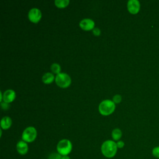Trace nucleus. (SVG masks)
I'll list each match as a JSON object with an SVG mask.
<instances>
[{
    "label": "nucleus",
    "mask_w": 159,
    "mask_h": 159,
    "mask_svg": "<svg viewBox=\"0 0 159 159\" xmlns=\"http://www.w3.org/2000/svg\"><path fill=\"white\" fill-rule=\"evenodd\" d=\"M2 94H2V92L1 91V92H0V96H1V99H0V101H1H1H2Z\"/></svg>",
    "instance_id": "23"
},
{
    "label": "nucleus",
    "mask_w": 159,
    "mask_h": 159,
    "mask_svg": "<svg viewBox=\"0 0 159 159\" xmlns=\"http://www.w3.org/2000/svg\"><path fill=\"white\" fill-rule=\"evenodd\" d=\"M12 125V120L8 116H5L2 118L1 120V129L6 130L8 129Z\"/></svg>",
    "instance_id": "11"
},
{
    "label": "nucleus",
    "mask_w": 159,
    "mask_h": 159,
    "mask_svg": "<svg viewBox=\"0 0 159 159\" xmlns=\"http://www.w3.org/2000/svg\"><path fill=\"white\" fill-rule=\"evenodd\" d=\"M117 147L116 143L111 140H106L101 145V150L102 155L107 158L114 157L117 150Z\"/></svg>",
    "instance_id": "1"
},
{
    "label": "nucleus",
    "mask_w": 159,
    "mask_h": 159,
    "mask_svg": "<svg viewBox=\"0 0 159 159\" xmlns=\"http://www.w3.org/2000/svg\"><path fill=\"white\" fill-rule=\"evenodd\" d=\"M62 156L58 153H52L49 155L48 159H61Z\"/></svg>",
    "instance_id": "17"
},
{
    "label": "nucleus",
    "mask_w": 159,
    "mask_h": 159,
    "mask_svg": "<svg viewBox=\"0 0 159 159\" xmlns=\"http://www.w3.org/2000/svg\"><path fill=\"white\" fill-rule=\"evenodd\" d=\"M116 109L115 103L113 101L106 99L102 101L99 105V111L102 116H109Z\"/></svg>",
    "instance_id": "2"
},
{
    "label": "nucleus",
    "mask_w": 159,
    "mask_h": 159,
    "mask_svg": "<svg viewBox=\"0 0 159 159\" xmlns=\"http://www.w3.org/2000/svg\"><path fill=\"white\" fill-rule=\"evenodd\" d=\"M70 3L69 0H56L55 1V6L58 8L66 7Z\"/></svg>",
    "instance_id": "14"
},
{
    "label": "nucleus",
    "mask_w": 159,
    "mask_h": 159,
    "mask_svg": "<svg viewBox=\"0 0 159 159\" xmlns=\"http://www.w3.org/2000/svg\"><path fill=\"white\" fill-rule=\"evenodd\" d=\"M122 131L119 129H114L112 131V137L114 140H118L121 138L122 137Z\"/></svg>",
    "instance_id": "13"
},
{
    "label": "nucleus",
    "mask_w": 159,
    "mask_h": 159,
    "mask_svg": "<svg viewBox=\"0 0 159 159\" xmlns=\"http://www.w3.org/2000/svg\"><path fill=\"white\" fill-rule=\"evenodd\" d=\"M51 70L52 71L55 73V74H57L58 75V73H60V71H61V67L60 66L59 64L58 63H53L52 65H51Z\"/></svg>",
    "instance_id": "15"
},
{
    "label": "nucleus",
    "mask_w": 159,
    "mask_h": 159,
    "mask_svg": "<svg viewBox=\"0 0 159 159\" xmlns=\"http://www.w3.org/2000/svg\"><path fill=\"white\" fill-rule=\"evenodd\" d=\"M57 150L61 156L68 155L72 150V143L68 139H62L58 142Z\"/></svg>",
    "instance_id": "3"
},
{
    "label": "nucleus",
    "mask_w": 159,
    "mask_h": 159,
    "mask_svg": "<svg viewBox=\"0 0 159 159\" xmlns=\"http://www.w3.org/2000/svg\"><path fill=\"white\" fill-rule=\"evenodd\" d=\"M1 106L2 108L4 110H7L9 107V105L8 104V103H6L5 102H1Z\"/></svg>",
    "instance_id": "20"
},
{
    "label": "nucleus",
    "mask_w": 159,
    "mask_h": 159,
    "mask_svg": "<svg viewBox=\"0 0 159 159\" xmlns=\"http://www.w3.org/2000/svg\"><path fill=\"white\" fill-rule=\"evenodd\" d=\"M55 79V76L53 73L47 72L45 73L42 76V81L45 84H50L52 83Z\"/></svg>",
    "instance_id": "12"
},
{
    "label": "nucleus",
    "mask_w": 159,
    "mask_h": 159,
    "mask_svg": "<svg viewBox=\"0 0 159 159\" xmlns=\"http://www.w3.org/2000/svg\"><path fill=\"white\" fill-rule=\"evenodd\" d=\"M61 159H70V158L68 155H65V156H62Z\"/></svg>",
    "instance_id": "22"
},
{
    "label": "nucleus",
    "mask_w": 159,
    "mask_h": 159,
    "mask_svg": "<svg viewBox=\"0 0 159 159\" xmlns=\"http://www.w3.org/2000/svg\"><path fill=\"white\" fill-rule=\"evenodd\" d=\"M80 27L86 31L93 30L94 28V22L91 19H84L80 21Z\"/></svg>",
    "instance_id": "8"
},
{
    "label": "nucleus",
    "mask_w": 159,
    "mask_h": 159,
    "mask_svg": "<svg viewBox=\"0 0 159 159\" xmlns=\"http://www.w3.org/2000/svg\"><path fill=\"white\" fill-rule=\"evenodd\" d=\"M55 81L57 86L62 88H68L71 82L70 76L65 73H60L57 75Z\"/></svg>",
    "instance_id": "4"
},
{
    "label": "nucleus",
    "mask_w": 159,
    "mask_h": 159,
    "mask_svg": "<svg viewBox=\"0 0 159 159\" xmlns=\"http://www.w3.org/2000/svg\"><path fill=\"white\" fill-rule=\"evenodd\" d=\"M37 130L35 127L30 126L27 127L22 132V139L25 142H32L37 137Z\"/></svg>",
    "instance_id": "5"
},
{
    "label": "nucleus",
    "mask_w": 159,
    "mask_h": 159,
    "mask_svg": "<svg viewBox=\"0 0 159 159\" xmlns=\"http://www.w3.org/2000/svg\"><path fill=\"white\" fill-rule=\"evenodd\" d=\"M16 98V93L12 89H7L2 94V100L6 103L12 102Z\"/></svg>",
    "instance_id": "9"
},
{
    "label": "nucleus",
    "mask_w": 159,
    "mask_h": 159,
    "mask_svg": "<svg viewBox=\"0 0 159 159\" xmlns=\"http://www.w3.org/2000/svg\"><path fill=\"white\" fill-rule=\"evenodd\" d=\"M16 148L18 152V153L20 155H25L27 153L29 148L27 142L20 140L17 142L16 145Z\"/></svg>",
    "instance_id": "10"
},
{
    "label": "nucleus",
    "mask_w": 159,
    "mask_h": 159,
    "mask_svg": "<svg viewBox=\"0 0 159 159\" xmlns=\"http://www.w3.org/2000/svg\"><path fill=\"white\" fill-rule=\"evenodd\" d=\"M112 99H113V102L114 103L118 104V103L120 102V101H122V97L119 94H116L115 96H114Z\"/></svg>",
    "instance_id": "18"
},
{
    "label": "nucleus",
    "mask_w": 159,
    "mask_h": 159,
    "mask_svg": "<svg viewBox=\"0 0 159 159\" xmlns=\"http://www.w3.org/2000/svg\"><path fill=\"white\" fill-rule=\"evenodd\" d=\"M93 33L94 35L96 36H99L101 34V30L99 28H97V27H94L93 30Z\"/></svg>",
    "instance_id": "19"
},
{
    "label": "nucleus",
    "mask_w": 159,
    "mask_h": 159,
    "mask_svg": "<svg viewBox=\"0 0 159 159\" xmlns=\"http://www.w3.org/2000/svg\"><path fill=\"white\" fill-rule=\"evenodd\" d=\"M127 9L132 14H135L140 10V2L137 0H130L127 2Z\"/></svg>",
    "instance_id": "7"
},
{
    "label": "nucleus",
    "mask_w": 159,
    "mask_h": 159,
    "mask_svg": "<svg viewBox=\"0 0 159 159\" xmlns=\"http://www.w3.org/2000/svg\"><path fill=\"white\" fill-rule=\"evenodd\" d=\"M116 144H117V148H123L124 146V142L123 141H122V140H119V141L116 143Z\"/></svg>",
    "instance_id": "21"
},
{
    "label": "nucleus",
    "mask_w": 159,
    "mask_h": 159,
    "mask_svg": "<svg viewBox=\"0 0 159 159\" xmlns=\"http://www.w3.org/2000/svg\"><path fill=\"white\" fill-rule=\"evenodd\" d=\"M152 153L155 158H159V146L155 147L152 149Z\"/></svg>",
    "instance_id": "16"
},
{
    "label": "nucleus",
    "mask_w": 159,
    "mask_h": 159,
    "mask_svg": "<svg viewBox=\"0 0 159 159\" xmlns=\"http://www.w3.org/2000/svg\"><path fill=\"white\" fill-rule=\"evenodd\" d=\"M42 17V12L37 8L31 9L28 13V18L33 23H37Z\"/></svg>",
    "instance_id": "6"
}]
</instances>
